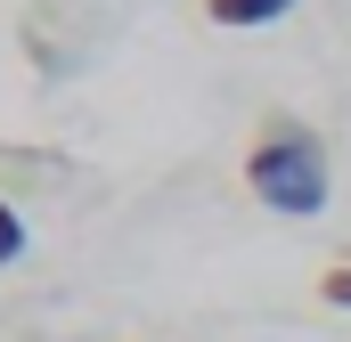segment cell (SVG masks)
Listing matches in <instances>:
<instances>
[{
  "label": "cell",
  "instance_id": "obj_1",
  "mask_svg": "<svg viewBox=\"0 0 351 342\" xmlns=\"http://www.w3.org/2000/svg\"><path fill=\"white\" fill-rule=\"evenodd\" d=\"M245 187L262 196L269 212H286V220L327 212L335 171H327L319 131H311V122H294V114H262V131H254V147H245Z\"/></svg>",
  "mask_w": 351,
  "mask_h": 342
},
{
  "label": "cell",
  "instance_id": "obj_2",
  "mask_svg": "<svg viewBox=\"0 0 351 342\" xmlns=\"http://www.w3.org/2000/svg\"><path fill=\"white\" fill-rule=\"evenodd\" d=\"M294 0H204V16L213 25H229V33H254V25H278Z\"/></svg>",
  "mask_w": 351,
  "mask_h": 342
},
{
  "label": "cell",
  "instance_id": "obj_3",
  "mask_svg": "<svg viewBox=\"0 0 351 342\" xmlns=\"http://www.w3.org/2000/svg\"><path fill=\"white\" fill-rule=\"evenodd\" d=\"M8 261H25V212L0 196V269H8Z\"/></svg>",
  "mask_w": 351,
  "mask_h": 342
},
{
  "label": "cell",
  "instance_id": "obj_4",
  "mask_svg": "<svg viewBox=\"0 0 351 342\" xmlns=\"http://www.w3.org/2000/svg\"><path fill=\"white\" fill-rule=\"evenodd\" d=\"M319 302H327V310H351V261H343V269H327V277H319Z\"/></svg>",
  "mask_w": 351,
  "mask_h": 342
}]
</instances>
